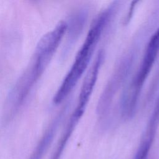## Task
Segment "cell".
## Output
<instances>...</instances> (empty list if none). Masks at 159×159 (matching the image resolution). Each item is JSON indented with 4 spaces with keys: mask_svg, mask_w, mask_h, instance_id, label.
<instances>
[{
    "mask_svg": "<svg viewBox=\"0 0 159 159\" xmlns=\"http://www.w3.org/2000/svg\"><path fill=\"white\" fill-rule=\"evenodd\" d=\"M159 84V65L157 69V71L156 73L154 75L153 80L150 84L148 91L147 93V96L146 97V103L149 102L150 100L153 98L154 94L155 93V91L158 87V85Z\"/></svg>",
    "mask_w": 159,
    "mask_h": 159,
    "instance_id": "obj_8",
    "label": "cell"
},
{
    "mask_svg": "<svg viewBox=\"0 0 159 159\" xmlns=\"http://www.w3.org/2000/svg\"><path fill=\"white\" fill-rule=\"evenodd\" d=\"M83 114L84 112L76 108L75 109L50 159H60L70 138Z\"/></svg>",
    "mask_w": 159,
    "mask_h": 159,
    "instance_id": "obj_6",
    "label": "cell"
},
{
    "mask_svg": "<svg viewBox=\"0 0 159 159\" xmlns=\"http://www.w3.org/2000/svg\"><path fill=\"white\" fill-rule=\"evenodd\" d=\"M147 126L158 129L159 127V96L157 99L153 111L149 119Z\"/></svg>",
    "mask_w": 159,
    "mask_h": 159,
    "instance_id": "obj_7",
    "label": "cell"
},
{
    "mask_svg": "<svg viewBox=\"0 0 159 159\" xmlns=\"http://www.w3.org/2000/svg\"><path fill=\"white\" fill-rule=\"evenodd\" d=\"M134 59L133 53H127L119 62L99 97L96 107L98 116H104L110 109L116 94L127 80Z\"/></svg>",
    "mask_w": 159,
    "mask_h": 159,
    "instance_id": "obj_2",
    "label": "cell"
},
{
    "mask_svg": "<svg viewBox=\"0 0 159 159\" xmlns=\"http://www.w3.org/2000/svg\"><path fill=\"white\" fill-rule=\"evenodd\" d=\"M112 4L101 12L93 20L83 43L75 57L74 62L63 79L53 98L55 104L61 103L71 93L90 63L101 34L115 9Z\"/></svg>",
    "mask_w": 159,
    "mask_h": 159,
    "instance_id": "obj_1",
    "label": "cell"
},
{
    "mask_svg": "<svg viewBox=\"0 0 159 159\" xmlns=\"http://www.w3.org/2000/svg\"><path fill=\"white\" fill-rule=\"evenodd\" d=\"M104 53L102 50L98 52L93 64L91 65L83 80L77 105L80 108L85 109L87 106L97 81L100 68L104 60Z\"/></svg>",
    "mask_w": 159,
    "mask_h": 159,
    "instance_id": "obj_4",
    "label": "cell"
},
{
    "mask_svg": "<svg viewBox=\"0 0 159 159\" xmlns=\"http://www.w3.org/2000/svg\"><path fill=\"white\" fill-rule=\"evenodd\" d=\"M62 114L63 112L53 120L52 124L46 130L29 159H42L43 158L54 139L61 119Z\"/></svg>",
    "mask_w": 159,
    "mask_h": 159,
    "instance_id": "obj_5",
    "label": "cell"
},
{
    "mask_svg": "<svg viewBox=\"0 0 159 159\" xmlns=\"http://www.w3.org/2000/svg\"><path fill=\"white\" fill-rule=\"evenodd\" d=\"M159 54V27L150 38L139 70L127 86L135 96H140L142 88Z\"/></svg>",
    "mask_w": 159,
    "mask_h": 159,
    "instance_id": "obj_3",
    "label": "cell"
}]
</instances>
